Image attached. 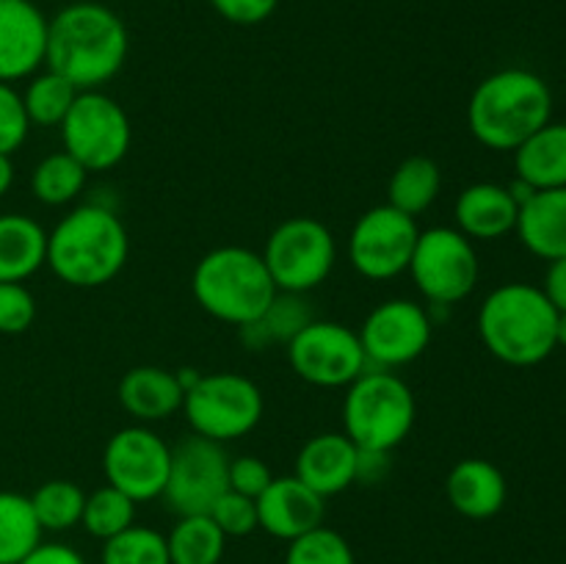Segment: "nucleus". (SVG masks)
I'll return each instance as SVG.
<instances>
[{"label":"nucleus","instance_id":"36","mask_svg":"<svg viewBox=\"0 0 566 564\" xmlns=\"http://www.w3.org/2000/svg\"><path fill=\"white\" fill-rule=\"evenodd\" d=\"M31 122H28L22 94L14 83H0V155H14L25 144Z\"/></svg>","mask_w":566,"mask_h":564},{"label":"nucleus","instance_id":"34","mask_svg":"<svg viewBox=\"0 0 566 564\" xmlns=\"http://www.w3.org/2000/svg\"><path fill=\"white\" fill-rule=\"evenodd\" d=\"M285 564H357V558L340 531L318 525L287 542Z\"/></svg>","mask_w":566,"mask_h":564},{"label":"nucleus","instance_id":"40","mask_svg":"<svg viewBox=\"0 0 566 564\" xmlns=\"http://www.w3.org/2000/svg\"><path fill=\"white\" fill-rule=\"evenodd\" d=\"M20 564H86V558L64 542H39Z\"/></svg>","mask_w":566,"mask_h":564},{"label":"nucleus","instance_id":"25","mask_svg":"<svg viewBox=\"0 0 566 564\" xmlns=\"http://www.w3.org/2000/svg\"><path fill=\"white\" fill-rule=\"evenodd\" d=\"M313 310H310L304 293H285L280 291L271 299L269 307L249 324L238 326L241 343L252 352H269L274 346H285L313 321Z\"/></svg>","mask_w":566,"mask_h":564},{"label":"nucleus","instance_id":"17","mask_svg":"<svg viewBox=\"0 0 566 564\" xmlns=\"http://www.w3.org/2000/svg\"><path fill=\"white\" fill-rule=\"evenodd\" d=\"M258 518L260 529L276 540L291 542L324 525L326 498L310 490L296 476H274V481L258 498Z\"/></svg>","mask_w":566,"mask_h":564},{"label":"nucleus","instance_id":"23","mask_svg":"<svg viewBox=\"0 0 566 564\" xmlns=\"http://www.w3.org/2000/svg\"><path fill=\"white\" fill-rule=\"evenodd\" d=\"M514 171L534 191L566 188V122H547L514 149Z\"/></svg>","mask_w":566,"mask_h":564},{"label":"nucleus","instance_id":"26","mask_svg":"<svg viewBox=\"0 0 566 564\" xmlns=\"http://www.w3.org/2000/svg\"><path fill=\"white\" fill-rule=\"evenodd\" d=\"M440 188V164L429 155H412V158L401 160L398 169L392 171L390 186H387V205L418 219L420 213H426L437 202Z\"/></svg>","mask_w":566,"mask_h":564},{"label":"nucleus","instance_id":"21","mask_svg":"<svg viewBox=\"0 0 566 564\" xmlns=\"http://www.w3.org/2000/svg\"><path fill=\"white\" fill-rule=\"evenodd\" d=\"M116 396L122 409L138 424H158L180 412L186 390L177 379V370L160 365H136L119 379Z\"/></svg>","mask_w":566,"mask_h":564},{"label":"nucleus","instance_id":"18","mask_svg":"<svg viewBox=\"0 0 566 564\" xmlns=\"http://www.w3.org/2000/svg\"><path fill=\"white\" fill-rule=\"evenodd\" d=\"M357 459L359 448L346 431H324L304 442L293 476L318 495H340L343 490L357 484Z\"/></svg>","mask_w":566,"mask_h":564},{"label":"nucleus","instance_id":"41","mask_svg":"<svg viewBox=\"0 0 566 564\" xmlns=\"http://www.w3.org/2000/svg\"><path fill=\"white\" fill-rule=\"evenodd\" d=\"M387 470H390V453L365 451V448H359L357 481H363V484H376V481L385 479Z\"/></svg>","mask_w":566,"mask_h":564},{"label":"nucleus","instance_id":"2","mask_svg":"<svg viewBox=\"0 0 566 564\" xmlns=\"http://www.w3.org/2000/svg\"><path fill=\"white\" fill-rule=\"evenodd\" d=\"M130 254V236L116 210L77 205L48 232V263L72 288H103L122 274Z\"/></svg>","mask_w":566,"mask_h":564},{"label":"nucleus","instance_id":"37","mask_svg":"<svg viewBox=\"0 0 566 564\" xmlns=\"http://www.w3.org/2000/svg\"><path fill=\"white\" fill-rule=\"evenodd\" d=\"M36 321V299L22 282H0V335H22Z\"/></svg>","mask_w":566,"mask_h":564},{"label":"nucleus","instance_id":"5","mask_svg":"<svg viewBox=\"0 0 566 564\" xmlns=\"http://www.w3.org/2000/svg\"><path fill=\"white\" fill-rule=\"evenodd\" d=\"M191 291L205 313L232 326L258 318L280 293L263 254L247 247L210 249L193 269Z\"/></svg>","mask_w":566,"mask_h":564},{"label":"nucleus","instance_id":"20","mask_svg":"<svg viewBox=\"0 0 566 564\" xmlns=\"http://www.w3.org/2000/svg\"><path fill=\"white\" fill-rule=\"evenodd\" d=\"M446 495L453 512L470 520H490L506 506V476L490 459L470 457L451 468L446 479Z\"/></svg>","mask_w":566,"mask_h":564},{"label":"nucleus","instance_id":"6","mask_svg":"<svg viewBox=\"0 0 566 564\" xmlns=\"http://www.w3.org/2000/svg\"><path fill=\"white\" fill-rule=\"evenodd\" d=\"M415 393L392 370L368 368L346 387L343 431L365 451H387L401 446L415 429Z\"/></svg>","mask_w":566,"mask_h":564},{"label":"nucleus","instance_id":"7","mask_svg":"<svg viewBox=\"0 0 566 564\" xmlns=\"http://www.w3.org/2000/svg\"><path fill=\"white\" fill-rule=\"evenodd\" d=\"M263 393L249 376L232 370L199 374L182 398V415L193 435L230 442L249 435L263 420Z\"/></svg>","mask_w":566,"mask_h":564},{"label":"nucleus","instance_id":"8","mask_svg":"<svg viewBox=\"0 0 566 564\" xmlns=\"http://www.w3.org/2000/svg\"><path fill=\"white\" fill-rule=\"evenodd\" d=\"M263 260L276 291L310 293L329 280L337 263V241L324 221L293 216L274 227Z\"/></svg>","mask_w":566,"mask_h":564},{"label":"nucleus","instance_id":"3","mask_svg":"<svg viewBox=\"0 0 566 564\" xmlns=\"http://www.w3.org/2000/svg\"><path fill=\"white\" fill-rule=\"evenodd\" d=\"M553 116V94L545 77L523 66L486 75L468 103V127L479 144L495 153H514Z\"/></svg>","mask_w":566,"mask_h":564},{"label":"nucleus","instance_id":"38","mask_svg":"<svg viewBox=\"0 0 566 564\" xmlns=\"http://www.w3.org/2000/svg\"><path fill=\"white\" fill-rule=\"evenodd\" d=\"M227 481H230V490L241 492V495H249L258 501L265 492V487L274 481V473H271L269 464L260 457H238L230 459V470H227Z\"/></svg>","mask_w":566,"mask_h":564},{"label":"nucleus","instance_id":"12","mask_svg":"<svg viewBox=\"0 0 566 564\" xmlns=\"http://www.w3.org/2000/svg\"><path fill=\"white\" fill-rule=\"evenodd\" d=\"M420 227L412 216L392 205H376L365 210L348 238V258L365 280L387 282L409 269Z\"/></svg>","mask_w":566,"mask_h":564},{"label":"nucleus","instance_id":"16","mask_svg":"<svg viewBox=\"0 0 566 564\" xmlns=\"http://www.w3.org/2000/svg\"><path fill=\"white\" fill-rule=\"evenodd\" d=\"M48 50V17L31 0H0V83L36 75Z\"/></svg>","mask_w":566,"mask_h":564},{"label":"nucleus","instance_id":"14","mask_svg":"<svg viewBox=\"0 0 566 564\" xmlns=\"http://www.w3.org/2000/svg\"><path fill=\"white\" fill-rule=\"evenodd\" d=\"M230 457L221 442L191 435L171 448V468L166 479L164 501L177 518L210 514L213 503L230 490L227 481Z\"/></svg>","mask_w":566,"mask_h":564},{"label":"nucleus","instance_id":"24","mask_svg":"<svg viewBox=\"0 0 566 564\" xmlns=\"http://www.w3.org/2000/svg\"><path fill=\"white\" fill-rule=\"evenodd\" d=\"M48 263V230L25 213L0 216V282H25Z\"/></svg>","mask_w":566,"mask_h":564},{"label":"nucleus","instance_id":"27","mask_svg":"<svg viewBox=\"0 0 566 564\" xmlns=\"http://www.w3.org/2000/svg\"><path fill=\"white\" fill-rule=\"evenodd\" d=\"M166 545L171 564H219L227 536L210 514H186L166 534Z\"/></svg>","mask_w":566,"mask_h":564},{"label":"nucleus","instance_id":"1","mask_svg":"<svg viewBox=\"0 0 566 564\" xmlns=\"http://www.w3.org/2000/svg\"><path fill=\"white\" fill-rule=\"evenodd\" d=\"M130 36L114 9L94 0L70 3L48 20V50L44 66L81 92H92L116 77L125 66Z\"/></svg>","mask_w":566,"mask_h":564},{"label":"nucleus","instance_id":"33","mask_svg":"<svg viewBox=\"0 0 566 564\" xmlns=\"http://www.w3.org/2000/svg\"><path fill=\"white\" fill-rule=\"evenodd\" d=\"M103 564H171L166 534L149 529V525H136L125 529L122 534L111 536L103 542Z\"/></svg>","mask_w":566,"mask_h":564},{"label":"nucleus","instance_id":"9","mask_svg":"<svg viewBox=\"0 0 566 564\" xmlns=\"http://www.w3.org/2000/svg\"><path fill=\"white\" fill-rule=\"evenodd\" d=\"M407 271L426 302L451 307L475 291L481 263L475 243L457 227H429L420 230Z\"/></svg>","mask_w":566,"mask_h":564},{"label":"nucleus","instance_id":"44","mask_svg":"<svg viewBox=\"0 0 566 564\" xmlns=\"http://www.w3.org/2000/svg\"><path fill=\"white\" fill-rule=\"evenodd\" d=\"M556 346L566 348V310L564 313H558V321H556Z\"/></svg>","mask_w":566,"mask_h":564},{"label":"nucleus","instance_id":"22","mask_svg":"<svg viewBox=\"0 0 566 564\" xmlns=\"http://www.w3.org/2000/svg\"><path fill=\"white\" fill-rule=\"evenodd\" d=\"M523 247L542 260L566 258V188L536 191L520 205L517 230Z\"/></svg>","mask_w":566,"mask_h":564},{"label":"nucleus","instance_id":"39","mask_svg":"<svg viewBox=\"0 0 566 564\" xmlns=\"http://www.w3.org/2000/svg\"><path fill=\"white\" fill-rule=\"evenodd\" d=\"M210 6L232 25H260L274 14L280 0H210Z\"/></svg>","mask_w":566,"mask_h":564},{"label":"nucleus","instance_id":"10","mask_svg":"<svg viewBox=\"0 0 566 564\" xmlns=\"http://www.w3.org/2000/svg\"><path fill=\"white\" fill-rule=\"evenodd\" d=\"M64 149L92 175L119 166L130 153L133 127L127 111L99 88L81 92L61 122Z\"/></svg>","mask_w":566,"mask_h":564},{"label":"nucleus","instance_id":"32","mask_svg":"<svg viewBox=\"0 0 566 564\" xmlns=\"http://www.w3.org/2000/svg\"><path fill=\"white\" fill-rule=\"evenodd\" d=\"M81 523L88 534L105 542L136 523V501L127 498L122 490H116V487L105 484L86 495Z\"/></svg>","mask_w":566,"mask_h":564},{"label":"nucleus","instance_id":"4","mask_svg":"<svg viewBox=\"0 0 566 564\" xmlns=\"http://www.w3.org/2000/svg\"><path fill=\"white\" fill-rule=\"evenodd\" d=\"M556 321L558 310L542 288L506 282L481 304L479 335L492 357L528 368L556 352Z\"/></svg>","mask_w":566,"mask_h":564},{"label":"nucleus","instance_id":"42","mask_svg":"<svg viewBox=\"0 0 566 564\" xmlns=\"http://www.w3.org/2000/svg\"><path fill=\"white\" fill-rule=\"evenodd\" d=\"M545 296L551 299L553 307L558 310V313H564L566 310V258H558V260H551V269H547L545 274Z\"/></svg>","mask_w":566,"mask_h":564},{"label":"nucleus","instance_id":"19","mask_svg":"<svg viewBox=\"0 0 566 564\" xmlns=\"http://www.w3.org/2000/svg\"><path fill=\"white\" fill-rule=\"evenodd\" d=\"M520 205L509 186L501 182H473L459 194L453 205L457 230L470 241H497L517 230Z\"/></svg>","mask_w":566,"mask_h":564},{"label":"nucleus","instance_id":"15","mask_svg":"<svg viewBox=\"0 0 566 564\" xmlns=\"http://www.w3.org/2000/svg\"><path fill=\"white\" fill-rule=\"evenodd\" d=\"M357 335L368 368L392 370L415 363L429 348L434 321L429 310L412 299H387L370 310Z\"/></svg>","mask_w":566,"mask_h":564},{"label":"nucleus","instance_id":"35","mask_svg":"<svg viewBox=\"0 0 566 564\" xmlns=\"http://www.w3.org/2000/svg\"><path fill=\"white\" fill-rule=\"evenodd\" d=\"M213 523L224 531V536H249L252 531L260 529L258 518V501L249 495H241L235 490H227L219 501L210 509Z\"/></svg>","mask_w":566,"mask_h":564},{"label":"nucleus","instance_id":"30","mask_svg":"<svg viewBox=\"0 0 566 564\" xmlns=\"http://www.w3.org/2000/svg\"><path fill=\"white\" fill-rule=\"evenodd\" d=\"M77 94H81V88L66 81L64 75H59V72H36L28 81L25 92H22V105H25L28 122L39 127H61V122L66 119Z\"/></svg>","mask_w":566,"mask_h":564},{"label":"nucleus","instance_id":"43","mask_svg":"<svg viewBox=\"0 0 566 564\" xmlns=\"http://www.w3.org/2000/svg\"><path fill=\"white\" fill-rule=\"evenodd\" d=\"M11 182H14V164H11V155H0V199L9 194Z\"/></svg>","mask_w":566,"mask_h":564},{"label":"nucleus","instance_id":"13","mask_svg":"<svg viewBox=\"0 0 566 564\" xmlns=\"http://www.w3.org/2000/svg\"><path fill=\"white\" fill-rule=\"evenodd\" d=\"M169 468L171 446L147 424L125 426L105 442V479L136 503L164 495Z\"/></svg>","mask_w":566,"mask_h":564},{"label":"nucleus","instance_id":"31","mask_svg":"<svg viewBox=\"0 0 566 564\" xmlns=\"http://www.w3.org/2000/svg\"><path fill=\"white\" fill-rule=\"evenodd\" d=\"M31 506L42 531H70L81 523L86 492L70 479H50L33 490Z\"/></svg>","mask_w":566,"mask_h":564},{"label":"nucleus","instance_id":"29","mask_svg":"<svg viewBox=\"0 0 566 564\" xmlns=\"http://www.w3.org/2000/svg\"><path fill=\"white\" fill-rule=\"evenodd\" d=\"M86 180L88 171L64 149V153L48 155L33 166L31 194L36 197V202L48 205V208H61L81 197Z\"/></svg>","mask_w":566,"mask_h":564},{"label":"nucleus","instance_id":"11","mask_svg":"<svg viewBox=\"0 0 566 564\" xmlns=\"http://www.w3.org/2000/svg\"><path fill=\"white\" fill-rule=\"evenodd\" d=\"M287 363L298 379L315 387H348L368 370L357 332L340 321L318 318L287 343Z\"/></svg>","mask_w":566,"mask_h":564},{"label":"nucleus","instance_id":"28","mask_svg":"<svg viewBox=\"0 0 566 564\" xmlns=\"http://www.w3.org/2000/svg\"><path fill=\"white\" fill-rule=\"evenodd\" d=\"M42 534L31 498L0 490V564H20L42 542Z\"/></svg>","mask_w":566,"mask_h":564}]
</instances>
